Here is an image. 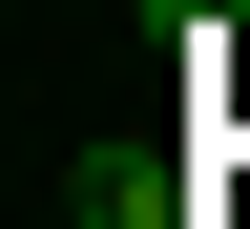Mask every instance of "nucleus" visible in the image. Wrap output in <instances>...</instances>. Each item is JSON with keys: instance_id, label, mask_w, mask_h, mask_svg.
<instances>
[{"instance_id": "f257e3e1", "label": "nucleus", "mask_w": 250, "mask_h": 229, "mask_svg": "<svg viewBox=\"0 0 250 229\" xmlns=\"http://www.w3.org/2000/svg\"><path fill=\"white\" fill-rule=\"evenodd\" d=\"M146 21H188V42H229V21H250V0H146Z\"/></svg>"}]
</instances>
